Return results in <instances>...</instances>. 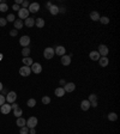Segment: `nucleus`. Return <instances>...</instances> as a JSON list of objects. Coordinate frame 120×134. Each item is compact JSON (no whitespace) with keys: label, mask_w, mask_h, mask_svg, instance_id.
<instances>
[{"label":"nucleus","mask_w":120,"mask_h":134,"mask_svg":"<svg viewBox=\"0 0 120 134\" xmlns=\"http://www.w3.org/2000/svg\"><path fill=\"white\" fill-rule=\"evenodd\" d=\"M23 0H16V5H22Z\"/></svg>","instance_id":"c03bdc74"},{"label":"nucleus","mask_w":120,"mask_h":134,"mask_svg":"<svg viewBox=\"0 0 120 134\" xmlns=\"http://www.w3.org/2000/svg\"><path fill=\"white\" fill-rule=\"evenodd\" d=\"M37 122H39V120H37L35 116H30V117L28 118V121H27V127H28V128H36Z\"/></svg>","instance_id":"f03ea898"},{"label":"nucleus","mask_w":120,"mask_h":134,"mask_svg":"<svg viewBox=\"0 0 120 134\" xmlns=\"http://www.w3.org/2000/svg\"><path fill=\"white\" fill-rule=\"evenodd\" d=\"M60 61H61V63L64 65V66H68L70 63H71V56L70 55H63L61 56V59H60Z\"/></svg>","instance_id":"ddd939ff"},{"label":"nucleus","mask_w":120,"mask_h":134,"mask_svg":"<svg viewBox=\"0 0 120 134\" xmlns=\"http://www.w3.org/2000/svg\"><path fill=\"white\" fill-rule=\"evenodd\" d=\"M13 25H15V29H16V30H19V29L23 28L24 23L20 19H16L15 22H13Z\"/></svg>","instance_id":"4be33fe9"},{"label":"nucleus","mask_w":120,"mask_h":134,"mask_svg":"<svg viewBox=\"0 0 120 134\" xmlns=\"http://www.w3.org/2000/svg\"><path fill=\"white\" fill-rule=\"evenodd\" d=\"M16 125H17V127L22 128V127L27 126V120L23 118V117H18V118H17V121H16Z\"/></svg>","instance_id":"a211bd4d"},{"label":"nucleus","mask_w":120,"mask_h":134,"mask_svg":"<svg viewBox=\"0 0 120 134\" xmlns=\"http://www.w3.org/2000/svg\"><path fill=\"white\" fill-rule=\"evenodd\" d=\"M10 35L12 36V37H15V36L18 35V30H16V29H12L11 31H10Z\"/></svg>","instance_id":"c9c22d12"},{"label":"nucleus","mask_w":120,"mask_h":134,"mask_svg":"<svg viewBox=\"0 0 120 134\" xmlns=\"http://www.w3.org/2000/svg\"><path fill=\"white\" fill-rule=\"evenodd\" d=\"M52 3H51V1H49V3H47V5H46V6H47V8H49V7H51V6H52Z\"/></svg>","instance_id":"a18cd8bd"},{"label":"nucleus","mask_w":120,"mask_h":134,"mask_svg":"<svg viewBox=\"0 0 120 134\" xmlns=\"http://www.w3.org/2000/svg\"><path fill=\"white\" fill-rule=\"evenodd\" d=\"M17 108H18V104H17L16 102L11 104V109H12V110H15V109H17Z\"/></svg>","instance_id":"58836bf2"},{"label":"nucleus","mask_w":120,"mask_h":134,"mask_svg":"<svg viewBox=\"0 0 120 134\" xmlns=\"http://www.w3.org/2000/svg\"><path fill=\"white\" fill-rule=\"evenodd\" d=\"M19 43L22 47H29V44H30V37L29 36H22L19 38Z\"/></svg>","instance_id":"9d476101"},{"label":"nucleus","mask_w":120,"mask_h":134,"mask_svg":"<svg viewBox=\"0 0 120 134\" xmlns=\"http://www.w3.org/2000/svg\"><path fill=\"white\" fill-rule=\"evenodd\" d=\"M11 104H8V103H4L3 105L0 106V111H1V114L4 115H7L10 114V111H11Z\"/></svg>","instance_id":"1a4fd4ad"},{"label":"nucleus","mask_w":120,"mask_h":134,"mask_svg":"<svg viewBox=\"0 0 120 134\" xmlns=\"http://www.w3.org/2000/svg\"><path fill=\"white\" fill-rule=\"evenodd\" d=\"M1 3H3V1H1V0H0V4H1Z\"/></svg>","instance_id":"8fccbe9b"},{"label":"nucleus","mask_w":120,"mask_h":134,"mask_svg":"<svg viewBox=\"0 0 120 134\" xmlns=\"http://www.w3.org/2000/svg\"><path fill=\"white\" fill-rule=\"evenodd\" d=\"M65 84H66L65 83V80L64 79H61V80H60V85H65Z\"/></svg>","instance_id":"49530a36"},{"label":"nucleus","mask_w":120,"mask_h":134,"mask_svg":"<svg viewBox=\"0 0 120 134\" xmlns=\"http://www.w3.org/2000/svg\"><path fill=\"white\" fill-rule=\"evenodd\" d=\"M27 105H28L29 108H34V106L36 105V99H34V98L28 99V102H27Z\"/></svg>","instance_id":"c85d7f7f"},{"label":"nucleus","mask_w":120,"mask_h":134,"mask_svg":"<svg viewBox=\"0 0 120 134\" xmlns=\"http://www.w3.org/2000/svg\"><path fill=\"white\" fill-rule=\"evenodd\" d=\"M54 48H52V47H48V48H46L44 49V51H43V56L46 58L47 60H51L54 56Z\"/></svg>","instance_id":"7ed1b4c3"},{"label":"nucleus","mask_w":120,"mask_h":134,"mask_svg":"<svg viewBox=\"0 0 120 134\" xmlns=\"http://www.w3.org/2000/svg\"><path fill=\"white\" fill-rule=\"evenodd\" d=\"M89 108H90V102H89L88 99H84V101L80 102V109L83 111L89 110Z\"/></svg>","instance_id":"4468645a"},{"label":"nucleus","mask_w":120,"mask_h":134,"mask_svg":"<svg viewBox=\"0 0 120 134\" xmlns=\"http://www.w3.org/2000/svg\"><path fill=\"white\" fill-rule=\"evenodd\" d=\"M6 23H7L6 18H0V26H5V25H6Z\"/></svg>","instance_id":"e433bc0d"},{"label":"nucleus","mask_w":120,"mask_h":134,"mask_svg":"<svg viewBox=\"0 0 120 134\" xmlns=\"http://www.w3.org/2000/svg\"><path fill=\"white\" fill-rule=\"evenodd\" d=\"M54 93H55L56 97H64V96H65V90H64V87H63V86L56 87L55 90H54Z\"/></svg>","instance_id":"2eb2a0df"},{"label":"nucleus","mask_w":120,"mask_h":134,"mask_svg":"<svg viewBox=\"0 0 120 134\" xmlns=\"http://www.w3.org/2000/svg\"><path fill=\"white\" fill-rule=\"evenodd\" d=\"M44 19L43 18H36L35 19V25L37 26V28H40V29H42L44 26Z\"/></svg>","instance_id":"aec40b11"},{"label":"nucleus","mask_w":120,"mask_h":134,"mask_svg":"<svg viewBox=\"0 0 120 134\" xmlns=\"http://www.w3.org/2000/svg\"><path fill=\"white\" fill-rule=\"evenodd\" d=\"M88 101H89L90 103H91V102H95V101H97V96H96L95 93H91V95H89Z\"/></svg>","instance_id":"7c9ffc66"},{"label":"nucleus","mask_w":120,"mask_h":134,"mask_svg":"<svg viewBox=\"0 0 120 134\" xmlns=\"http://www.w3.org/2000/svg\"><path fill=\"white\" fill-rule=\"evenodd\" d=\"M4 103H6V98H5L4 95H0V106L3 105Z\"/></svg>","instance_id":"f704fd0d"},{"label":"nucleus","mask_w":120,"mask_h":134,"mask_svg":"<svg viewBox=\"0 0 120 134\" xmlns=\"http://www.w3.org/2000/svg\"><path fill=\"white\" fill-rule=\"evenodd\" d=\"M30 73H31L30 67L23 66V67H20V68H19V74L22 75V77H29V75H30Z\"/></svg>","instance_id":"6e6552de"},{"label":"nucleus","mask_w":120,"mask_h":134,"mask_svg":"<svg viewBox=\"0 0 120 134\" xmlns=\"http://www.w3.org/2000/svg\"><path fill=\"white\" fill-rule=\"evenodd\" d=\"M65 12H66L65 7H59V13H65Z\"/></svg>","instance_id":"79ce46f5"},{"label":"nucleus","mask_w":120,"mask_h":134,"mask_svg":"<svg viewBox=\"0 0 120 134\" xmlns=\"http://www.w3.org/2000/svg\"><path fill=\"white\" fill-rule=\"evenodd\" d=\"M99 63H100L101 67H107L108 63H109V60H108L107 56H101L99 59Z\"/></svg>","instance_id":"dca6fc26"},{"label":"nucleus","mask_w":120,"mask_h":134,"mask_svg":"<svg viewBox=\"0 0 120 134\" xmlns=\"http://www.w3.org/2000/svg\"><path fill=\"white\" fill-rule=\"evenodd\" d=\"M100 22L102 24H104V25H106V24H108L109 23V18H108V17H100Z\"/></svg>","instance_id":"2f4dec72"},{"label":"nucleus","mask_w":120,"mask_h":134,"mask_svg":"<svg viewBox=\"0 0 120 134\" xmlns=\"http://www.w3.org/2000/svg\"><path fill=\"white\" fill-rule=\"evenodd\" d=\"M5 98H6V103H8V104H12V103L16 102V99H17V93L15 92V91H10L7 95L5 96Z\"/></svg>","instance_id":"f257e3e1"},{"label":"nucleus","mask_w":120,"mask_h":134,"mask_svg":"<svg viewBox=\"0 0 120 134\" xmlns=\"http://www.w3.org/2000/svg\"><path fill=\"white\" fill-rule=\"evenodd\" d=\"M23 63H24V66H28V67H30L34 63V61H32V59L31 58H23Z\"/></svg>","instance_id":"b1692460"},{"label":"nucleus","mask_w":120,"mask_h":134,"mask_svg":"<svg viewBox=\"0 0 120 134\" xmlns=\"http://www.w3.org/2000/svg\"><path fill=\"white\" fill-rule=\"evenodd\" d=\"M18 17H19V19H27L29 18V11L28 8H19V11H18Z\"/></svg>","instance_id":"423d86ee"},{"label":"nucleus","mask_w":120,"mask_h":134,"mask_svg":"<svg viewBox=\"0 0 120 134\" xmlns=\"http://www.w3.org/2000/svg\"><path fill=\"white\" fill-rule=\"evenodd\" d=\"M54 53H55L56 55L63 56V55H65V53H66V48H65L64 46H58V47L54 49Z\"/></svg>","instance_id":"9b49d317"},{"label":"nucleus","mask_w":120,"mask_h":134,"mask_svg":"<svg viewBox=\"0 0 120 134\" xmlns=\"http://www.w3.org/2000/svg\"><path fill=\"white\" fill-rule=\"evenodd\" d=\"M12 8H13V10H15V11H19V5H16V4H15V5H13V6H12Z\"/></svg>","instance_id":"ea45409f"},{"label":"nucleus","mask_w":120,"mask_h":134,"mask_svg":"<svg viewBox=\"0 0 120 134\" xmlns=\"http://www.w3.org/2000/svg\"><path fill=\"white\" fill-rule=\"evenodd\" d=\"M28 11H29V13H30V12H31V13L39 12L40 11V4H39V3H31V4L29 5Z\"/></svg>","instance_id":"0eeeda50"},{"label":"nucleus","mask_w":120,"mask_h":134,"mask_svg":"<svg viewBox=\"0 0 120 134\" xmlns=\"http://www.w3.org/2000/svg\"><path fill=\"white\" fill-rule=\"evenodd\" d=\"M29 5H30V4H29L28 0H27V1H24V0H23V3H22V6H23V7H22V8H28Z\"/></svg>","instance_id":"4c0bfd02"},{"label":"nucleus","mask_w":120,"mask_h":134,"mask_svg":"<svg viewBox=\"0 0 120 134\" xmlns=\"http://www.w3.org/2000/svg\"><path fill=\"white\" fill-rule=\"evenodd\" d=\"M30 70H31V72H34L35 74H39V73L42 72V66H41V63H39V62H34L31 66H30Z\"/></svg>","instance_id":"39448f33"},{"label":"nucleus","mask_w":120,"mask_h":134,"mask_svg":"<svg viewBox=\"0 0 120 134\" xmlns=\"http://www.w3.org/2000/svg\"><path fill=\"white\" fill-rule=\"evenodd\" d=\"M48 10H49V12H51V15H53V16H55V15L59 13V7H58L56 5H52Z\"/></svg>","instance_id":"412c9836"},{"label":"nucleus","mask_w":120,"mask_h":134,"mask_svg":"<svg viewBox=\"0 0 120 134\" xmlns=\"http://www.w3.org/2000/svg\"><path fill=\"white\" fill-rule=\"evenodd\" d=\"M7 10H8V5L3 1V3L0 4V12H6Z\"/></svg>","instance_id":"cd10ccee"},{"label":"nucleus","mask_w":120,"mask_h":134,"mask_svg":"<svg viewBox=\"0 0 120 134\" xmlns=\"http://www.w3.org/2000/svg\"><path fill=\"white\" fill-rule=\"evenodd\" d=\"M19 134H29V128L27 126L22 127V128H20V130H19Z\"/></svg>","instance_id":"473e14b6"},{"label":"nucleus","mask_w":120,"mask_h":134,"mask_svg":"<svg viewBox=\"0 0 120 134\" xmlns=\"http://www.w3.org/2000/svg\"><path fill=\"white\" fill-rule=\"evenodd\" d=\"M89 58H90L92 61H99V59H100L101 56H100V54H99V51L94 50V51H91V53L89 54Z\"/></svg>","instance_id":"f3484780"},{"label":"nucleus","mask_w":120,"mask_h":134,"mask_svg":"<svg viewBox=\"0 0 120 134\" xmlns=\"http://www.w3.org/2000/svg\"><path fill=\"white\" fill-rule=\"evenodd\" d=\"M29 134H36L35 128H29Z\"/></svg>","instance_id":"a19ab883"},{"label":"nucleus","mask_w":120,"mask_h":134,"mask_svg":"<svg viewBox=\"0 0 120 134\" xmlns=\"http://www.w3.org/2000/svg\"><path fill=\"white\" fill-rule=\"evenodd\" d=\"M108 120H109V121H116V120H118V115H116L115 113H109V114H108Z\"/></svg>","instance_id":"bb28decb"},{"label":"nucleus","mask_w":120,"mask_h":134,"mask_svg":"<svg viewBox=\"0 0 120 134\" xmlns=\"http://www.w3.org/2000/svg\"><path fill=\"white\" fill-rule=\"evenodd\" d=\"M13 115H15V116H16L17 118L20 117V116L23 115V110H22V109H20L19 106H18L17 109H15V110H13Z\"/></svg>","instance_id":"393cba45"},{"label":"nucleus","mask_w":120,"mask_h":134,"mask_svg":"<svg viewBox=\"0 0 120 134\" xmlns=\"http://www.w3.org/2000/svg\"><path fill=\"white\" fill-rule=\"evenodd\" d=\"M90 106H92V108H96V106H97V101H95V102H91V103H90Z\"/></svg>","instance_id":"37998d69"},{"label":"nucleus","mask_w":120,"mask_h":134,"mask_svg":"<svg viewBox=\"0 0 120 134\" xmlns=\"http://www.w3.org/2000/svg\"><path fill=\"white\" fill-rule=\"evenodd\" d=\"M99 54H100V56H107L108 53H109V49H108V47L106 46V44H100L99 46Z\"/></svg>","instance_id":"20e7f679"},{"label":"nucleus","mask_w":120,"mask_h":134,"mask_svg":"<svg viewBox=\"0 0 120 134\" xmlns=\"http://www.w3.org/2000/svg\"><path fill=\"white\" fill-rule=\"evenodd\" d=\"M42 103L46 104V105L49 104V103H51V97H48V96H43V97H42Z\"/></svg>","instance_id":"c756f323"},{"label":"nucleus","mask_w":120,"mask_h":134,"mask_svg":"<svg viewBox=\"0 0 120 134\" xmlns=\"http://www.w3.org/2000/svg\"><path fill=\"white\" fill-rule=\"evenodd\" d=\"M6 20H7V22H15V20H16V17H15V15L10 13L7 16V18H6Z\"/></svg>","instance_id":"72a5a7b5"},{"label":"nucleus","mask_w":120,"mask_h":134,"mask_svg":"<svg viewBox=\"0 0 120 134\" xmlns=\"http://www.w3.org/2000/svg\"><path fill=\"white\" fill-rule=\"evenodd\" d=\"M24 24H25V26H28V28H32L34 25H35V18H27L25 19V22H24Z\"/></svg>","instance_id":"6ab92c4d"},{"label":"nucleus","mask_w":120,"mask_h":134,"mask_svg":"<svg viewBox=\"0 0 120 134\" xmlns=\"http://www.w3.org/2000/svg\"><path fill=\"white\" fill-rule=\"evenodd\" d=\"M3 60V54H0V61Z\"/></svg>","instance_id":"09e8293b"},{"label":"nucleus","mask_w":120,"mask_h":134,"mask_svg":"<svg viewBox=\"0 0 120 134\" xmlns=\"http://www.w3.org/2000/svg\"><path fill=\"white\" fill-rule=\"evenodd\" d=\"M3 89H4V86H3V83L0 82V92H1V90H3Z\"/></svg>","instance_id":"de8ad7c7"},{"label":"nucleus","mask_w":120,"mask_h":134,"mask_svg":"<svg viewBox=\"0 0 120 134\" xmlns=\"http://www.w3.org/2000/svg\"><path fill=\"white\" fill-rule=\"evenodd\" d=\"M100 15H99V12L96 11H92L91 13H90V18H91V20H94V22H97V20H100Z\"/></svg>","instance_id":"5701e85b"},{"label":"nucleus","mask_w":120,"mask_h":134,"mask_svg":"<svg viewBox=\"0 0 120 134\" xmlns=\"http://www.w3.org/2000/svg\"><path fill=\"white\" fill-rule=\"evenodd\" d=\"M22 55H23L24 58H28V56L30 55V48H29V47H24L23 50H22Z\"/></svg>","instance_id":"a878e982"},{"label":"nucleus","mask_w":120,"mask_h":134,"mask_svg":"<svg viewBox=\"0 0 120 134\" xmlns=\"http://www.w3.org/2000/svg\"><path fill=\"white\" fill-rule=\"evenodd\" d=\"M64 90H65V92H73V91L76 90V85H75V83H66Z\"/></svg>","instance_id":"f8f14e48"}]
</instances>
